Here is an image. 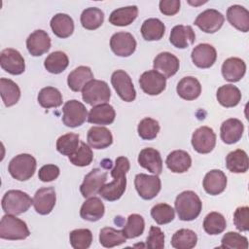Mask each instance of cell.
Returning a JSON list of instances; mask_svg holds the SVG:
<instances>
[{"instance_id":"obj_1","label":"cell","mask_w":249,"mask_h":249,"mask_svg":"<svg viewBox=\"0 0 249 249\" xmlns=\"http://www.w3.org/2000/svg\"><path fill=\"white\" fill-rule=\"evenodd\" d=\"M130 168V163L127 158L119 157L116 159L115 166L111 171L113 181L109 184H104L98 194L108 201H115L122 197L126 188L125 174Z\"/></svg>"},{"instance_id":"obj_2","label":"cell","mask_w":249,"mask_h":249,"mask_svg":"<svg viewBox=\"0 0 249 249\" xmlns=\"http://www.w3.org/2000/svg\"><path fill=\"white\" fill-rule=\"evenodd\" d=\"M175 210L182 221H193L198 217L202 209L199 196L193 191H184L176 196Z\"/></svg>"},{"instance_id":"obj_3","label":"cell","mask_w":249,"mask_h":249,"mask_svg":"<svg viewBox=\"0 0 249 249\" xmlns=\"http://www.w3.org/2000/svg\"><path fill=\"white\" fill-rule=\"evenodd\" d=\"M30 235L26 223L12 214H6L0 221V238L22 240Z\"/></svg>"},{"instance_id":"obj_4","label":"cell","mask_w":249,"mask_h":249,"mask_svg":"<svg viewBox=\"0 0 249 249\" xmlns=\"http://www.w3.org/2000/svg\"><path fill=\"white\" fill-rule=\"evenodd\" d=\"M2 208L6 214L19 215L26 212L33 204V198L19 190H10L2 197Z\"/></svg>"},{"instance_id":"obj_5","label":"cell","mask_w":249,"mask_h":249,"mask_svg":"<svg viewBox=\"0 0 249 249\" xmlns=\"http://www.w3.org/2000/svg\"><path fill=\"white\" fill-rule=\"evenodd\" d=\"M36 166L37 162L33 156L30 154H19L11 160L8 170L16 180L26 181L34 175Z\"/></svg>"},{"instance_id":"obj_6","label":"cell","mask_w":249,"mask_h":249,"mask_svg":"<svg viewBox=\"0 0 249 249\" xmlns=\"http://www.w3.org/2000/svg\"><path fill=\"white\" fill-rule=\"evenodd\" d=\"M111 90L108 84L101 80L92 79L82 89L83 100L91 105L96 106L109 101Z\"/></svg>"},{"instance_id":"obj_7","label":"cell","mask_w":249,"mask_h":249,"mask_svg":"<svg viewBox=\"0 0 249 249\" xmlns=\"http://www.w3.org/2000/svg\"><path fill=\"white\" fill-rule=\"evenodd\" d=\"M62 122L68 127H78L88 120V111L85 105L76 100H68L62 108Z\"/></svg>"},{"instance_id":"obj_8","label":"cell","mask_w":249,"mask_h":249,"mask_svg":"<svg viewBox=\"0 0 249 249\" xmlns=\"http://www.w3.org/2000/svg\"><path fill=\"white\" fill-rule=\"evenodd\" d=\"M134 186L143 199H152L160 193L161 182L158 175L139 173L134 178Z\"/></svg>"},{"instance_id":"obj_9","label":"cell","mask_w":249,"mask_h":249,"mask_svg":"<svg viewBox=\"0 0 249 249\" xmlns=\"http://www.w3.org/2000/svg\"><path fill=\"white\" fill-rule=\"evenodd\" d=\"M111 84L118 95L125 102H131L136 97V90L131 78L124 70H116L111 76Z\"/></svg>"},{"instance_id":"obj_10","label":"cell","mask_w":249,"mask_h":249,"mask_svg":"<svg viewBox=\"0 0 249 249\" xmlns=\"http://www.w3.org/2000/svg\"><path fill=\"white\" fill-rule=\"evenodd\" d=\"M136 40L128 32H117L110 39V48L112 52L122 57L131 55L136 50Z\"/></svg>"},{"instance_id":"obj_11","label":"cell","mask_w":249,"mask_h":249,"mask_svg":"<svg viewBox=\"0 0 249 249\" xmlns=\"http://www.w3.org/2000/svg\"><path fill=\"white\" fill-rule=\"evenodd\" d=\"M192 145L199 154L210 153L216 145V134L209 126H200L192 136Z\"/></svg>"},{"instance_id":"obj_12","label":"cell","mask_w":249,"mask_h":249,"mask_svg":"<svg viewBox=\"0 0 249 249\" xmlns=\"http://www.w3.org/2000/svg\"><path fill=\"white\" fill-rule=\"evenodd\" d=\"M225 21L222 13L215 9H207L200 13L195 19V25L205 33H215Z\"/></svg>"},{"instance_id":"obj_13","label":"cell","mask_w":249,"mask_h":249,"mask_svg":"<svg viewBox=\"0 0 249 249\" xmlns=\"http://www.w3.org/2000/svg\"><path fill=\"white\" fill-rule=\"evenodd\" d=\"M0 65L3 70L12 75H20L25 70V62L20 53L15 49L8 48L1 52Z\"/></svg>"},{"instance_id":"obj_14","label":"cell","mask_w":249,"mask_h":249,"mask_svg":"<svg viewBox=\"0 0 249 249\" xmlns=\"http://www.w3.org/2000/svg\"><path fill=\"white\" fill-rule=\"evenodd\" d=\"M107 180V172L100 168H93L88 173L80 186V192L84 197L96 195Z\"/></svg>"},{"instance_id":"obj_15","label":"cell","mask_w":249,"mask_h":249,"mask_svg":"<svg viewBox=\"0 0 249 249\" xmlns=\"http://www.w3.org/2000/svg\"><path fill=\"white\" fill-rule=\"evenodd\" d=\"M139 85L145 93L158 95L165 89L166 78L156 70H148L140 76Z\"/></svg>"},{"instance_id":"obj_16","label":"cell","mask_w":249,"mask_h":249,"mask_svg":"<svg viewBox=\"0 0 249 249\" xmlns=\"http://www.w3.org/2000/svg\"><path fill=\"white\" fill-rule=\"evenodd\" d=\"M56 195L53 187L39 189L33 197L34 209L40 215H47L52 212L55 205Z\"/></svg>"},{"instance_id":"obj_17","label":"cell","mask_w":249,"mask_h":249,"mask_svg":"<svg viewBox=\"0 0 249 249\" xmlns=\"http://www.w3.org/2000/svg\"><path fill=\"white\" fill-rule=\"evenodd\" d=\"M193 63L198 68L211 67L217 58V53L215 48L207 43L198 44L196 46L191 54Z\"/></svg>"},{"instance_id":"obj_18","label":"cell","mask_w":249,"mask_h":249,"mask_svg":"<svg viewBox=\"0 0 249 249\" xmlns=\"http://www.w3.org/2000/svg\"><path fill=\"white\" fill-rule=\"evenodd\" d=\"M154 70L161 74L164 78H170L179 70L180 62L177 56L168 52L160 53L153 62Z\"/></svg>"},{"instance_id":"obj_19","label":"cell","mask_w":249,"mask_h":249,"mask_svg":"<svg viewBox=\"0 0 249 249\" xmlns=\"http://www.w3.org/2000/svg\"><path fill=\"white\" fill-rule=\"evenodd\" d=\"M26 48L31 55L40 56L50 50L51 38L46 31L35 30L26 39Z\"/></svg>"},{"instance_id":"obj_20","label":"cell","mask_w":249,"mask_h":249,"mask_svg":"<svg viewBox=\"0 0 249 249\" xmlns=\"http://www.w3.org/2000/svg\"><path fill=\"white\" fill-rule=\"evenodd\" d=\"M138 163L141 167L155 175H160L162 171V160L160 154L154 148H145L141 150L138 155Z\"/></svg>"},{"instance_id":"obj_21","label":"cell","mask_w":249,"mask_h":249,"mask_svg":"<svg viewBox=\"0 0 249 249\" xmlns=\"http://www.w3.org/2000/svg\"><path fill=\"white\" fill-rule=\"evenodd\" d=\"M244 131L242 122L235 118H231L223 122L220 128L221 139L226 144H233L240 140Z\"/></svg>"},{"instance_id":"obj_22","label":"cell","mask_w":249,"mask_h":249,"mask_svg":"<svg viewBox=\"0 0 249 249\" xmlns=\"http://www.w3.org/2000/svg\"><path fill=\"white\" fill-rule=\"evenodd\" d=\"M196 40V34L190 25H175L170 32L169 41L178 49H186L193 45Z\"/></svg>"},{"instance_id":"obj_23","label":"cell","mask_w":249,"mask_h":249,"mask_svg":"<svg viewBox=\"0 0 249 249\" xmlns=\"http://www.w3.org/2000/svg\"><path fill=\"white\" fill-rule=\"evenodd\" d=\"M202 186L207 194L211 196L220 195L227 187V177L222 170H210L205 174Z\"/></svg>"},{"instance_id":"obj_24","label":"cell","mask_w":249,"mask_h":249,"mask_svg":"<svg viewBox=\"0 0 249 249\" xmlns=\"http://www.w3.org/2000/svg\"><path fill=\"white\" fill-rule=\"evenodd\" d=\"M246 72V64L239 57H230L223 62L222 75L225 80L235 83L240 81Z\"/></svg>"},{"instance_id":"obj_25","label":"cell","mask_w":249,"mask_h":249,"mask_svg":"<svg viewBox=\"0 0 249 249\" xmlns=\"http://www.w3.org/2000/svg\"><path fill=\"white\" fill-rule=\"evenodd\" d=\"M115 117L116 112L113 106L108 103H103L93 106L90 109L88 115V122L93 124L107 125L115 121Z\"/></svg>"},{"instance_id":"obj_26","label":"cell","mask_w":249,"mask_h":249,"mask_svg":"<svg viewBox=\"0 0 249 249\" xmlns=\"http://www.w3.org/2000/svg\"><path fill=\"white\" fill-rule=\"evenodd\" d=\"M105 207L101 199L96 196H90L82 204L80 216L84 220L95 222L103 217Z\"/></svg>"},{"instance_id":"obj_27","label":"cell","mask_w":249,"mask_h":249,"mask_svg":"<svg viewBox=\"0 0 249 249\" xmlns=\"http://www.w3.org/2000/svg\"><path fill=\"white\" fill-rule=\"evenodd\" d=\"M87 140L93 149H105L113 143L111 131L104 126H92L89 129Z\"/></svg>"},{"instance_id":"obj_28","label":"cell","mask_w":249,"mask_h":249,"mask_svg":"<svg viewBox=\"0 0 249 249\" xmlns=\"http://www.w3.org/2000/svg\"><path fill=\"white\" fill-rule=\"evenodd\" d=\"M227 19L234 28L241 32L249 30V12L240 5H232L227 11Z\"/></svg>"},{"instance_id":"obj_29","label":"cell","mask_w":249,"mask_h":249,"mask_svg":"<svg viewBox=\"0 0 249 249\" xmlns=\"http://www.w3.org/2000/svg\"><path fill=\"white\" fill-rule=\"evenodd\" d=\"M176 91L178 95L185 100H195L201 93V85L196 78L187 76L179 81Z\"/></svg>"},{"instance_id":"obj_30","label":"cell","mask_w":249,"mask_h":249,"mask_svg":"<svg viewBox=\"0 0 249 249\" xmlns=\"http://www.w3.org/2000/svg\"><path fill=\"white\" fill-rule=\"evenodd\" d=\"M165 163L167 168L172 172L184 173L191 167L192 159L186 151L175 150L168 154Z\"/></svg>"},{"instance_id":"obj_31","label":"cell","mask_w":249,"mask_h":249,"mask_svg":"<svg viewBox=\"0 0 249 249\" xmlns=\"http://www.w3.org/2000/svg\"><path fill=\"white\" fill-rule=\"evenodd\" d=\"M93 79V73L88 66H79L69 73L67 77V85L73 91H80L83 88Z\"/></svg>"},{"instance_id":"obj_32","label":"cell","mask_w":249,"mask_h":249,"mask_svg":"<svg viewBox=\"0 0 249 249\" xmlns=\"http://www.w3.org/2000/svg\"><path fill=\"white\" fill-rule=\"evenodd\" d=\"M51 28L53 34L59 38H67L74 31V21L72 18L66 14L58 13L51 19Z\"/></svg>"},{"instance_id":"obj_33","label":"cell","mask_w":249,"mask_h":249,"mask_svg":"<svg viewBox=\"0 0 249 249\" xmlns=\"http://www.w3.org/2000/svg\"><path fill=\"white\" fill-rule=\"evenodd\" d=\"M218 102L226 107V108H231L236 106L240 100H241V92L239 89L233 85L228 84L221 86L216 94Z\"/></svg>"},{"instance_id":"obj_34","label":"cell","mask_w":249,"mask_h":249,"mask_svg":"<svg viewBox=\"0 0 249 249\" xmlns=\"http://www.w3.org/2000/svg\"><path fill=\"white\" fill-rule=\"evenodd\" d=\"M138 15L136 6H127L114 10L109 16V22L115 26H126L132 23Z\"/></svg>"},{"instance_id":"obj_35","label":"cell","mask_w":249,"mask_h":249,"mask_svg":"<svg viewBox=\"0 0 249 249\" xmlns=\"http://www.w3.org/2000/svg\"><path fill=\"white\" fill-rule=\"evenodd\" d=\"M226 166L232 173H245L249 167L248 156L244 150L237 149L226 157Z\"/></svg>"},{"instance_id":"obj_36","label":"cell","mask_w":249,"mask_h":249,"mask_svg":"<svg viewBox=\"0 0 249 249\" xmlns=\"http://www.w3.org/2000/svg\"><path fill=\"white\" fill-rule=\"evenodd\" d=\"M0 93L2 101L6 107H11L17 104L20 97V89L18 86L14 81L7 78L0 79Z\"/></svg>"},{"instance_id":"obj_37","label":"cell","mask_w":249,"mask_h":249,"mask_svg":"<svg viewBox=\"0 0 249 249\" xmlns=\"http://www.w3.org/2000/svg\"><path fill=\"white\" fill-rule=\"evenodd\" d=\"M165 32V26L159 18H148L141 26V34L146 41L160 40Z\"/></svg>"},{"instance_id":"obj_38","label":"cell","mask_w":249,"mask_h":249,"mask_svg":"<svg viewBox=\"0 0 249 249\" xmlns=\"http://www.w3.org/2000/svg\"><path fill=\"white\" fill-rule=\"evenodd\" d=\"M196 243V233L189 229H181L177 231L171 238V245L176 249H192Z\"/></svg>"},{"instance_id":"obj_39","label":"cell","mask_w":249,"mask_h":249,"mask_svg":"<svg viewBox=\"0 0 249 249\" xmlns=\"http://www.w3.org/2000/svg\"><path fill=\"white\" fill-rule=\"evenodd\" d=\"M37 99L39 104L46 109L56 108L62 104V94L53 87L43 88L39 91Z\"/></svg>"},{"instance_id":"obj_40","label":"cell","mask_w":249,"mask_h":249,"mask_svg":"<svg viewBox=\"0 0 249 249\" xmlns=\"http://www.w3.org/2000/svg\"><path fill=\"white\" fill-rule=\"evenodd\" d=\"M68 64V56L61 51H56L50 53L44 62L46 70L52 74H59L63 72L67 68Z\"/></svg>"},{"instance_id":"obj_41","label":"cell","mask_w":249,"mask_h":249,"mask_svg":"<svg viewBox=\"0 0 249 249\" xmlns=\"http://www.w3.org/2000/svg\"><path fill=\"white\" fill-rule=\"evenodd\" d=\"M104 21V13L95 7H89L83 11L81 15V24L88 30L99 28Z\"/></svg>"},{"instance_id":"obj_42","label":"cell","mask_w":249,"mask_h":249,"mask_svg":"<svg viewBox=\"0 0 249 249\" xmlns=\"http://www.w3.org/2000/svg\"><path fill=\"white\" fill-rule=\"evenodd\" d=\"M126 241L123 231L116 230L111 227H105L99 231V242L103 247L112 248L119 246Z\"/></svg>"},{"instance_id":"obj_43","label":"cell","mask_w":249,"mask_h":249,"mask_svg":"<svg viewBox=\"0 0 249 249\" xmlns=\"http://www.w3.org/2000/svg\"><path fill=\"white\" fill-rule=\"evenodd\" d=\"M227 227L225 217L219 212H210L203 221V229L206 233L216 235L225 231Z\"/></svg>"},{"instance_id":"obj_44","label":"cell","mask_w":249,"mask_h":249,"mask_svg":"<svg viewBox=\"0 0 249 249\" xmlns=\"http://www.w3.org/2000/svg\"><path fill=\"white\" fill-rule=\"evenodd\" d=\"M79 139L80 137L77 133L69 132L63 134L56 140V150L60 154L69 157L77 151L80 143Z\"/></svg>"},{"instance_id":"obj_45","label":"cell","mask_w":249,"mask_h":249,"mask_svg":"<svg viewBox=\"0 0 249 249\" xmlns=\"http://www.w3.org/2000/svg\"><path fill=\"white\" fill-rule=\"evenodd\" d=\"M144 229L145 222L143 217L139 214H130L122 231L126 238H135L143 233Z\"/></svg>"},{"instance_id":"obj_46","label":"cell","mask_w":249,"mask_h":249,"mask_svg":"<svg viewBox=\"0 0 249 249\" xmlns=\"http://www.w3.org/2000/svg\"><path fill=\"white\" fill-rule=\"evenodd\" d=\"M69 240L74 249H88L92 242V233L89 229H77L70 232Z\"/></svg>"},{"instance_id":"obj_47","label":"cell","mask_w":249,"mask_h":249,"mask_svg":"<svg viewBox=\"0 0 249 249\" xmlns=\"http://www.w3.org/2000/svg\"><path fill=\"white\" fill-rule=\"evenodd\" d=\"M151 216L159 225L168 224L175 217L174 209L167 203H158L151 209Z\"/></svg>"},{"instance_id":"obj_48","label":"cell","mask_w":249,"mask_h":249,"mask_svg":"<svg viewBox=\"0 0 249 249\" xmlns=\"http://www.w3.org/2000/svg\"><path fill=\"white\" fill-rule=\"evenodd\" d=\"M68 158L72 164L83 167L91 163L93 160V154L89 145H87L85 142H81L77 151Z\"/></svg>"},{"instance_id":"obj_49","label":"cell","mask_w":249,"mask_h":249,"mask_svg":"<svg viewBox=\"0 0 249 249\" xmlns=\"http://www.w3.org/2000/svg\"><path fill=\"white\" fill-rule=\"evenodd\" d=\"M160 131L159 122L152 118H144L137 126L138 135L144 140H153Z\"/></svg>"},{"instance_id":"obj_50","label":"cell","mask_w":249,"mask_h":249,"mask_svg":"<svg viewBox=\"0 0 249 249\" xmlns=\"http://www.w3.org/2000/svg\"><path fill=\"white\" fill-rule=\"evenodd\" d=\"M220 248H229V249H247L248 240L247 237L241 235L235 231H229L224 234L221 240Z\"/></svg>"},{"instance_id":"obj_51","label":"cell","mask_w":249,"mask_h":249,"mask_svg":"<svg viewBox=\"0 0 249 249\" xmlns=\"http://www.w3.org/2000/svg\"><path fill=\"white\" fill-rule=\"evenodd\" d=\"M146 246L150 249H162L164 247V233L159 227L152 226L150 228Z\"/></svg>"},{"instance_id":"obj_52","label":"cell","mask_w":249,"mask_h":249,"mask_svg":"<svg viewBox=\"0 0 249 249\" xmlns=\"http://www.w3.org/2000/svg\"><path fill=\"white\" fill-rule=\"evenodd\" d=\"M233 224L240 231H247L249 229V208L248 206L237 207L233 213Z\"/></svg>"},{"instance_id":"obj_53","label":"cell","mask_w":249,"mask_h":249,"mask_svg":"<svg viewBox=\"0 0 249 249\" xmlns=\"http://www.w3.org/2000/svg\"><path fill=\"white\" fill-rule=\"evenodd\" d=\"M60 170L55 164H45L38 171V177L42 182H51L59 176Z\"/></svg>"},{"instance_id":"obj_54","label":"cell","mask_w":249,"mask_h":249,"mask_svg":"<svg viewBox=\"0 0 249 249\" xmlns=\"http://www.w3.org/2000/svg\"><path fill=\"white\" fill-rule=\"evenodd\" d=\"M180 0H161L159 7L161 14L165 16H174L180 10Z\"/></svg>"},{"instance_id":"obj_55","label":"cell","mask_w":249,"mask_h":249,"mask_svg":"<svg viewBox=\"0 0 249 249\" xmlns=\"http://www.w3.org/2000/svg\"><path fill=\"white\" fill-rule=\"evenodd\" d=\"M189 2V4H191V5H195V6H197V5H199V4H204V3H206L207 1H200V2H192V1H188Z\"/></svg>"}]
</instances>
